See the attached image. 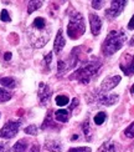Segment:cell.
I'll return each mask as SVG.
<instances>
[{"mask_svg": "<svg viewBox=\"0 0 134 152\" xmlns=\"http://www.w3.org/2000/svg\"><path fill=\"white\" fill-rule=\"evenodd\" d=\"M125 40H127V36L124 34V31L113 30L107 35L103 45H102V51H103L106 56H111L123 46Z\"/></svg>", "mask_w": 134, "mask_h": 152, "instance_id": "obj_1", "label": "cell"}, {"mask_svg": "<svg viewBox=\"0 0 134 152\" xmlns=\"http://www.w3.org/2000/svg\"><path fill=\"white\" fill-rule=\"evenodd\" d=\"M86 30V25H85V19L80 12L73 14L70 18V21L67 25V35L70 39L72 40H77L83 35Z\"/></svg>", "mask_w": 134, "mask_h": 152, "instance_id": "obj_2", "label": "cell"}, {"mask_svg": "<svg viewBox=\"0 0 134 152\" xmlns=\"http://www.w3.org/2000/svg\"><path fill=\"white\" fill-rule=\"evenodd\" d=\"M99 67H101V64H99L98 61L89 62V64L80 67L78 70H76V71L72 74L71 79H72V80L80 81L81 84H88V82L91 81V79L96 74H97V71H98Z\"/></svg>", "mask_w": 134, "mask_h": 152, "instance_id": "obj_3", "label": "cell"}, {"mask_svg": "<svg viewBox=\"0 0 134 152\" xmlns=\"http://www.w3.org/2000/svg\"><path fill=\"white\" fill-rule=\"evenodd\" d=\"M20 129V122L19 121H9L4 125V127L0 130V137L10 140V138L15 137Z\"/></svg>", "mask_w": 134, "mask_h": 152, "instance_id": "obj_4", "label": "cell"}, {"mask_svg": "<svg viewBox=\"0 0 134 152\" xmlns=\"http://www.w3.org/2000/svg\"><path fill=\"white\" fill-rule=\"evenodd\" d=\"M125 4H127V1H112L111 8L106 10V16L108 19L117 18L120 14V12L123 11Z\"/></svg>", "mask_w": 134, "mask_h": 152, "instance_id": "obj_5", "label": "cell"}, {"mask_svg": "<svg viewBox=\"0 0 134 152\" xmlns=\"http://www.w3.org/2000/svg\"><path fill=\"white\" fill-rule=\"evenodd\" d=\"M120 82V76L119 75H116V76H111V77H107L103 80L101 85V88L102 91H109L112 88H114Z\"/></svg>", "mask_w": 134, "mask_h": 152, "instance_id": "obj_6", "label": "cell"}, {"mask_svg": "<svg viewBox=\"0 0 134 152\" xmlns=\"http://www.w3.org/2000/svg\"><path fill=\"white\" fill-rule=\"evenodd\" d=\"M89 24H91V31L93 35H98L102 29V20L98 15L89 14Z\"/></svg>", "mask_w": 134, "mask_h": 152, "instance_id": "obj_7", "label": "cell"}, {"mask_svg": "<svg viewBox=\"0 0 134 152\" xmlns=\"http://www.w3.org/2000/svg\"><path fill=\"white\" fill-rule=\"evenodd\" d=\"M50 96H51V91H50L49 86H46L45 84H42V82H41L40 86H39V97L41 100V104L45 105L46 102H49Z\"/></svg>", "mask_w": 134, "mask_h": 152, "instance_id": "obj_8", "label": "cell"}, {"mask_svg": "<svg viewBox=\"0 0 134 152\" xmlns=\"http://www.w3.org/2000/svg\"><path fill=\"white\" fill-rule=\"evenodd\" d=\"M118 95H101L98 97V102L104 106H112L118 101Z\"/></svg>", "mask_w": 134, "mask_h": 152, "instance_id": "obj_9", "label": "cell"}, {"mask_svg": "<svg viewBox=\"0 0 134 152\" xmlns=\"http://www.w3.org/2000/svg\"><path fill=\"white\" fill-rule=\"evenodd\" d=\"M127 59H128V61H127V64H120V69H122V71L125 74V75H133L134 74V55L133 56H127Z\"/></svg>", "mask_w": 134, "mask_h": 152, "instance_id": "obj_10", "label": "cell"}, {"mask_svg": "<svg viewBox=\"0 0 134 152\" xmlns=\"http://www.w3.org/2000/svg\"><path fill=\"white\" fill-rule=\"evenodd\" d=\"M66 45V41H65V37L62 35V30L60 29L59 33H57V36H56V40H55V45H54V51L56 54H59L61 50L65 48Z\"/></svg>", "mask_w": 134, "mask_h": 152, "instance_id": "obj_11", "label": "cell"}, {"mask_svg": "<svg viewBox=\"0 0 134 152\" xmlns=\"http://www.w3.org/2000/svg\"><path fill=\"white\" fill-rule=\"evenodd\" d=\"M45 148L50 152H61L62 151V145L57 140H49L45 143Z\"/></svg>", "mask_w": 134, "mask_h": 152, "instance_id": "obj_12", "label": "cell"}, {"mask_svg": "<svg viewBox=\"0 0 134 152\" xmlns=\"http://www.w3.org/2000/svg\"><path fill=\"white\" fill-rule=\"evenodd\" d=\"M55 118L60 122H66L70 118V111L67 110H59L55 112Z\"/></svg>", "mask_w": 134, "mask_h": 152, "instance_id": "obj_13", "label": "cell"}, {"mask_svg": "<svg viewBox=\"0 0 134 152\" xmlns=\"http://www.w3.org/2000/svg\"><path fill=\"white\" fill-rule=\"evenodd\" d=\"M28 150V141L22 138V140H19L14 146H12V151L14 152H25Z\"/></svg>", "mask_w": 134, "mask_h": 152, "instance_id": "obj_14", "label": "cell"}, {"mask_svg": "<svg viewBox=\"0 0 134 152\" xmlns=\"http://www.w3.org/2000/svg\"><path fill=\"white\" fill-rule=\"evenodd\" d=\"M33 28L35 30H45L46 29V20L43 18H36L33 23Z\"/></svg>", "mask_w": 134, "mask_h": 152, "instance_id": "obj_15", "label": "cell"}, {"mask_svg": "<svg viewBox=\"0 0 134 152\" xmlns=\"http://www.w3.org/2000/svg\"><path fill=\"white\" fill-rule=\"evenodd\" d=\"M0 84H1L4 87L14 88L16 86V81L12 77H0Z\"/></svg>", "mask_w": 134, "mask_h": 152, "instance_id": "obj_16", "label": "cell"}, {"mask_svg": "<svg viewBox=\"0 0 134 152\" xmlns=\"http://www.w3.org/2000/svg\"><path fill=\"white\" fill-rule=\"evenodd\" d=\"M99 152H116V147H114L113 142H106L99 147Z\"/></svg>", "mask_w": 134, "mask_h": 152, "instance_id": "obj_17", "label": "cell"}, {"mask_svg": "<svg viewBox=\"0 0 134 152\" xmlns=\"http://www.w3.org/2000/svg\"><path fill=\"white\" fill-rule=\"evenodd\" d=\"M41 5H42L41 1H30L29 5H28V12L31 14V12H34L36 9H40Z\"/></svg>", "mask_w": 134, "mask_h": 152, "instance_id": "obj_18", "label": "cell"}, {"mask_svg": "<svg viewBox=\"0 0 134 152\" xmlns=\"http://www.w3.org/2000/svg\"><path fill=\"white\" fill-rule=\"evenodd\" d=\"M106 118H107V115H106L104 112H98L97 115L94 116L93 120H94V124L96 125H102V124L106 121Z\"/></svg>", "mask_w": 134, "mask_h": 152, "instance_id": "obj_19", "label": "cell"}, {"mask_svg": "<svg viewBox=\"0 0 134 152\" xmlns=\"http://www.w3.org/2000/svg\"><path fill=\"white\" fill-rule=\"evenodd\" d=\"M11 99V94L9 91H6L5 88H0V102H5Z\"/></svg>", "mask_w": 134, "mask_h": 152, "instance_id": "obj_20", "label": "cell"}, {"mask_svg": "<svg viewBox=\"0 0 134 152\" xmlns=\"http://www.w3.org/2000/svg\"><path fill=\"white\" fill-rule=\"evenodd\" d=\"M68 97L65 96V95H59V96L56 97V104L57 106H66L68 104Z\"/></svg>", "mask_w": 134, "mask_h": 152, "instance_id": "obj_21", "label": "cell"}, {"mask_svg": "<svg viewBox=\"0 0 134 152\" xmlns=\"http://www.w3.org/2000/svg\"><path fill=\"white\" fill-rule=\"evenodd\" d=\"M25 134L36 136V135H37V126H36V125H30V126H28V127L25 129Z\"/></svg>", "mask_w": 134, "mask_h": 152, "instance_id": "obj_22", "label": "cell"}, {"mask_svg": "<svg viewBox=\"0 0 134 152\" xmlns=\"http://www.w3.org/2000/svg\"><path fill=\"white\" fill-rule=\"evenodd\" d=\"M124 135L128 137V138H133V137H134V122H132V124L128 126V127L125 129Z\"/></svg>", "mask_w": 134, "mask_h": 152, "instance_id": "obj_23", "label": "cell"}, {"mask_svg": "<svg viewBox=\"0 0 134 152\" xmlns=\"http://www.w3.org/2000/svg\"><path fill=\"white\" fill-rule=\"evenodd\" d=\"M0 19H1V21H4V23H9L11 20V18L9 15L8 10H5V9L1 10V12H0Z\"/></svg>", "mask_w": 134, "mask_h": 152, "instance_id": "obj_24", "label": "cell"}, {"mask_svg": "<svg viewBox=\"0 0 134 152\" xmlns=\"http://www.w3.org/2000/svg\"><path fill=\"white\" fill-rule=\"evenodd\" d=\"M68 152H91V148L89 147H73V148H70Z\"/></svg>", "mask_w": 134, "mask_h": 152, "instance_id": "obj_25", "label": "cell"}, {"mask_svg": "<svg viewBox=\"0 0 134 152\" xmlns=\"http://www.w3.org/2000/svg\"><path fill=\"white\" fill-rule=\"evenodd\" d=\"M82 129H83V132H85L86 137L89 140V125H88V120L83 122V125H82Z\"/></svg>", "mask_w": 134, "mask_h": 152, "instance_id": "obj_26", "label": "cell"}, {"mask_svg": "<svg viewBox=\"0 0 134 152\" xmlns=\"http://www.w3.org/2000/svg\"><path fill=\"white\" fill-rule=\"evenodd\" d=\"M102 5H103V1H96V0H93L92 1V8L93 9H101L102 8Z\"/></svg>", "mask_w": 134, "mask_h": 152, "instance_id": "obj_27", "label": "cell"}, {"mask_svg": "<svg viewBox=\"0 0 134 152\" xmlns=\"http://www.w3.org/2000/svg\"><path fill=\"white\" fill-rule=\"evenodd\" d=\"M128 29L129 30H134V15L132 16V19H130L129 23H128Z\"/></svg>", "mask_w": 134, "mask_h": 152, "instance_id": "obj_28", "label": "cell"}, {"mask_svg": "<svg viewBox=\"0 0 134 152\" xmlns=\"http://www.w3.org/2000/svg\"><path fill=\"white\" fill-rule=\"evenodd\" d=\"M51 58H52V54H51V53H49L47 56H45V62L47 64V66L50 65V62H51Z\"/></svg>", "mask_w": 134, "mask_h": 152, "instance_id": "obj_29", "label": "cell"}, {"mask_svg": "<svg viewBox=\"0 0 134 152\" xmlns=\"http://www.w3.org/2000/svg\"><path fill=\"white\" fill-rule=\"evenodd\" d=\"M77 105H78V100H77V99H73V100H72V105H71V107H70V110L75 109V107L77 106Z\"/></svg>", "mask_w": 134, "mask_h": 152, "instance_id": "obj_30", "label": "cell"}, {"mask_svg": "<svg viewBox=\"0 0 134 152\" xmlns=\"http://www.w3.org/2000/svg\"><path fill=\"white\" fill-rule=\"evenodd\" d=\"M30 152H40V148H39V146H37V145H33V147H31Z\"/></svg>", "mask_w": 134, "mask_h": 152, "instance_id": "obj_31", "label": "cell"}, {"mask_svg": "<svg viewBox=\"0 0 134 152\" xmlns=\"http://www.w3.org/2000/svg\"><path fill=\"white\" fill-rule=\"evenodd\" d=\"M4 59L8 61V60H10L11 59V53H5V55H4Z\"/></svg>", "mask_w": 134, "mask_h": 152, "instance_id": "obj_32", "label": "cell"}, {"mask_svg": "<svg viewBox=\"0 0 134 152\" xmlns=\"http://www.w3.org/2000/svg\"><path fill=\"white\" fill-rule=\"evenodd\" d=\"M5 151H6V145L0 143V152H5Z\"/></svg>", "mask_w": 134, "mask_h": 152, "instance_id": "obj_33", "label": "cell"}, {"mask_svg": "<svg viewBox=\"0 0 134 152\" xmlns=\"http://www.w3.org/2000/svg\"><path fill=\"white\" fill-rule=\"evenodd\" d=\"M130 45H133V46H134V36H133V39L130 40Z\"/></svg>", "mask_w": 134, "mask_h": 152, "instance_id": "obj_34", "label": "cell"}, {"mask_svg": "<svg viewBox=\"0 0 134 152\" xmlns=\"http://www.w3.org/2000/svg\"><path fill=\"white\" fill-rule=\"evenodd\" d=\"M130 91H132V92H133V94H134V85H133V86H132V90H130Z\"/></svg>", "mask_w": 134, "mask_h": 152, "instance_id": "obj_35", "label": "cell"}]
</instances>
